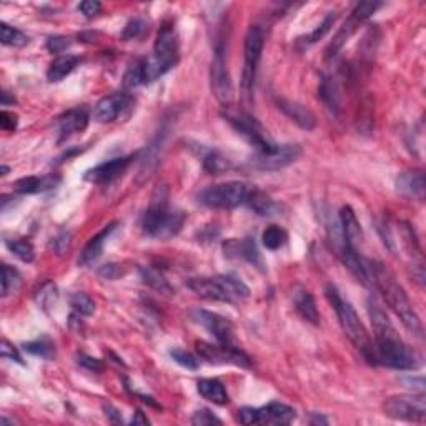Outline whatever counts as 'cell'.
<instances>
[{
	"label": "cell",
	"mask_w": 426,
	"mask_h": 426,
	"mask_svg": "<svg viewBox=\"0 0 426 426\" xmlns=\"http://www.w3.org/2000/svg\"><path fill=\"white\" fill-rule=\"evenodd\" d=\"M368 313L375 331V362L393 370L409 371L420 368V356L400 338L390 318L375 298H368Z\"/></svg>",
	"instance_id": "6da1fadb"
},
{
	"label": "cell",
	"mask_w": 426,
	"mask_h": 426,
	"mask_svg": "<svg viewBox=\"0 0 426 426\" xmlns=\"http://www.w3.org/2000/svg\"><path fill=\"white\" fill-rule=\"evenodd\" d=\"M367 268L371 285H375V288L382 293L388 308L401 320V323H403L413 335H416L418 338H423V323H421L420 317H418L415 308H413L411 302H409L403 286L396 281L395 275H393L383 263H380V261L368 260Z\"/></svg>",
	"instance_id": "7a4b0ae2"
},
{
	"label": "cell",
	"mask_w": 426,
	"mask_h": 426,
	"mask_svg": "<svg viewBox=\"0 0 426 426\" xmlns=\"http://www.w3.org/2000/svg\"><path fill=\"white\" fill-rule=\"evenodd\" d=\"M185 215L180 210H172L169 207V195L167 188L160 187L155 190L149 210L145 212L142 220L143 232L149 237L160 240H169L182 230Z\"/></svg>",
	"instance_id": "3957f363"
},
{
	"label": "cell",
	"mask_w": 426,
	"mask_h": 426,
	"mask_svg": "<svg viewBox=\"0 0 426 426\" xmlns=\"http://www.w3.org/2000/svg\"><path fill=\"white\" fill-rule=\"evenodd\" d=\"M180 60V42L174 22H163L154 45V55L143 60V84H151L172 71Z\"/></svg>",
	"instance_id": "277c9868"
},
{
	"label": "cell",
	"mask_w": 426,
	"mask_h": 426,
	"mask_svg": "<svg viewBox=\"0 0 426 426\" xmlns=\"http://www.w3.org/2000/svg\"><path fill=\"white\" fill-rule=\"evenodd\" d=\"M325 293H326V298H328V302L331 303V306H333L335 311H337L340 325H342V328L343 331H345L346 337L350 338V342L353 343V345L356 346V350L363 355V358L367 360L368 363L376 364L375 350H373L370 335H368L367 328H364L362 320H360L358 315H356L355 308L351 306V303H348L333 285L326 286Z\"/></svg>",
	"instance_id": "5b68a950"
},
{
	"label": "cell",
	"mask_w": 426,
	"mask_h": 426,
	"mask_svg": "<svg viewBox=\"0 0 426 426\" xmlns=\"http://www.w3.org/2000/svg\"><path fill=\"white\" fill-rule=\"evenodd\" d=\"M252 190L243 182H227L220 185H213L205 188L198 195V202L208 208L215 210H233L247 202V196Z\"/></svg>",
	"instance_id": "8992f818"
},
{
	"label": "cell",
	"mask_w": 426,
	"mask_h": 426,
	"mask_svg": "<svg viewBox=\"0 0 426 426\" xmlns=\"http://www.w3.org/2000/svg\"><path fill=\"white\" fill-rule=\"evenodd\" d=\"M265 47V30L263 27L250 26L245 35V55H243V72H241V89L247 95H252L255 89L258 65H260L261 53Z\"/></svg>",
	"instance_id": "52a82bcc"
},
{
	"label": "cell",
	"mask_w": 426,
	"mask_h": 426,
	"mask_svg": "<svg viewBox=\"0 0 426 426\" xmlns=\"http://www.w3.org/2000/svg\"><path fill=\"white\" fill-rule=\"evenodd\" d=\"M223 115L228 120V124L239 132V135H241V137L255 149L257 154H265V151H270L277 147L275 143L268 138L263 127L258 124L257 118L248 115V113L232 112V110H228Z\"/></svg>",
	"instance_id": "ba28073f"
},
{
	"label": "cell",
	"mask_w": 426,
	"mask_h": 426,
	"mask_svg": "<svg viewBox=\"0 0 426 426\" xmlns=\"http://www.w3.org/2000/svg\"><path fill=\"white\" fill-rule=\"evenodd\" d=\"M383 408L385 415L393 418V420L415 421V423H423L426 420V400L423 393L391 396L385 401Z\"/></svg>",
	"instance_id": "9c48e42d"
},
{
	"label": "cell",
	"mask_w": 426,
	"mask_h": 426,
	"mask_svg": "<svg viewBox=\"0 0 426 426\" xmlns=\"http://www.w3.org/2000/svg\"><path fill=\"white\" fill-rule=\"evenodd\" d=\"M210 82L212 92L216 97V100L225 106L230 105L233 100V87L227 67V59H225L223 42L216 44L215 47V55H213L210 67Z\"/></svg>",
	"instance_id": "30bf717a"
},
{
	"label": "cell",
	"mask_w": 426,
	"mask_h": 426,
	"mask_svg": "<svg viewBox=\"0 0 426 426\" xmlns=\"http://www.w3.org/2000/svg\"><path fill=\"white\" fill-rule=\"evenodd\" d=\"M300 155V145H277L275 149L265 151V154H257L255 151V155L250 158L248 165L253 167L255 170L275 172L292 165L293 162H297Z\"/></svg>",
	"instance_id": "8fae6325"
},
{
	"label": "cell",
	"mask_w": 426,
	"mask_h": 426,
	"mask_svg": "<svg viewBox=\"0 0 426 426\" xmlns=\"http://www.w3.org/2000/svg\"><path fill=\"white\" fill-rule=\"evenodd\" d=\"M196 353L210 363H232L241 368H250L248 355H245L240 348L235 345H210V343H196Z\"/></svg>",
	"instance_id": "7c38bea8"
},
{
	"label": "cell",
	"mask_w": 426,
	"mask_h": 426,
	"mask_svg": "<svg viewBox=\"0 0 426 426\" xmlns=\"http://www.w3.org/2000/svg\"><path fill=\"white\" fill-rule=\"evenodd\" d=\"M135 104L133 97L129 93H112V95L104 97L93 109V118L98 124H110L132 110Z\"/></svg>",
	"instance_id": "4fadbf2b"
},
{
	"label": "cell",
	"mask_w": 426,
	"mask_h": 426,
	"mask_svg": "<svg viewBox=\"0 0 426 426\" xmlns=\"http://www.w3.org/2000/svg\"><path fill=\"white\" fill-rule=\"evenodd\" d=\"M192 318L198 325H202L205 330L210 331L220 345H233V340H235V337H233V325L228 318L207 310H194L192 311Z\"/></svg>",
	"instance_id": "5bb4252c"
},
{
	"label": "cell",
	"mask_w": 426,
	"mask_h": 426,
	"mask_svg": "<svg viewBox=\"0 0 426 426\" xmlns=\"http://www.w3.org/2000/svg\"><path fill=\"white\" fill-rule=\"evenodd\" d=\"M187 286L192 292L198 295V297L205 298V300L235 303L230 292L227 290V285H225L223 275H219L215 278H190V280L187 281Z\"/></svg>",
	"instance_id": "9a60e30c"
},
{
	"label": "cell",
	"mask_w": 426,
	"mask_h": 426,
	"mask_svg": "<svg viewBox=\"0 0 426 426\" xmlns=\"http://www.w3.org/2000/svg\"><path fill=\"white\" fill-rule=\"evenodd\" d=\"M90 120V112L87 106H77V109L67 110L57 118V129L60 133V142L67 140L72 135L84 132Z\"/></svg>",
	"instance_id": "2e32d148"
},
{
	"label": "cell",
	"mask_w": 426,
	"mask_h": 426,
	"mask_svg": "<svg viewBox=\"0 0 426 426\" xmlns=\"http://www.w3.org/2000/svg\"><path fill=\"white\" fill-rule=\"evenodd\" d=\"M133 157H120V158H113L110 162H104L100 165L93 167L92 170H89L85 174V180L92 183H110L113 180L120 177L124 172L129 169V165L132 163Z\"/></svg>",
	"instance_id": "e0dca14e"
},
{
	"label": "cell",
	"mask_w": 426,
	"mask_h": 426,
	"mask_svg": "<svg viewBox=\"0 0 426 426\" xmlns=\"http://www.w3.org/2000/svg\"><path fill=\"white\" fill-rule=\"evenodd\" d=\"M396 190H398V194L407 196V198L423 202L426 194L425 174L421 170L403 172L396 178Z\"/></svg>",
	"instance_id": "ac0fdd59"
},
{
	"label": "cell",
	"mask_w": 426,
	"mask_h": 426,
	"mask_svg": "<svg viewBox=\"0 0 426 426\" xmlns=\"http://www.w3.org/2000/svg\"><path fill=\"white\" fill-rule=\"evenodd\" d=\"M277 106L290 120L300 127V129L313 130L315 127H317V118H315L313 112H311L310 109H306L305 105L288 100V98H277Z\"/></svg>",
	"instance_id": "d6986e66"
},
{
	"label": "cell",
	"mask_w": 426,
	"mask_h": 426,
	"mask_svg": "<svg viewBox=\"0 0 426 426\" xmlns=\"http://www.w3.org/2000/svg\"><path fill=\"white\" fill-rule=\"evenodd\" d=\"M223 252L225 257L228 258H243V260H247L248 263L258 266V268H261V257L260 253H258L257 243L253 239H245V240H227L223 243Z\"/></svg>",
	"instance_id": "ffe728a7"
},
{
	"label": "cell",
	"mask_w": 426,
	"mask_h": 426,
	"mask_svg": "<svg viewBox=\"0 0 426 426\" xmlns=\"http://www.w3.org/2000/svg\"><path fill=\"white\" fill-rule=\"evenodd\" d=\"M295 420V409L284 403H270L257 408V425H288Z\"/></svg>",
	"instance_id": "44dd1931"
},
{
	"label": "cell",
	"mask_w": 426,
	"mask_h": 426,
	"mask_svg": "<svg viewBox=\"0 0 426 426\" xmlns=\"http://www.w3.org/2000/svg\"><path fill=\"white\" fill-rule=\"evenodd\" d=\"M117 227H118L117 222L109 223L104 230L98 232L93 239H90L89 243L85 245V248L82 250L79 263L87 266V265H92L93 261H97L98 258H100L102 252H104V245L106 243V240H109V237L115 232Z\"/></svg>",
	"instance_id": "7402d4cb"
},
{
	"label": "cell",
	"mask_w": 426,
	"mask_h": 426,
	"mask_svg": "<svg viewBox=\"0 0 426 426\" xmlns=\"http://www.w3.org/2000/svg\"><path fill=\"white\" fill-rule=\"evenodd\" d=\"M60 183L59 175H44V177H26L14 183V190L19 194H40L55 188Z\"/></svg>",
	"instance_id": "603a6c76"
},
{
	"label": "cell",
	"mask_w": 426,
	"mask_h": 426,
	"mask_svg": "<svg viewBox=\"0 0 426 426\" xmlns=\"http://www.w3.org/2000/svg\"><path fill=\"white\" fill-rule=\"evenodd\" d=\"M338 223L340 228H342L343 237H345L346 243L356 248V243L362 240V228H360L358 220H356L353 208L348 207V205L342 207V210L338 213Z\"/></svg>",
	"instance_id": "cb8c5ba5"
},
{
	"label": "cell",
	"mask_w": 426,
	"mask_h": 426,
	"mask_svg": "<svg viewBox=\"0 0 426 426\" xmlns=\"http://www.w3.org/2000/svg\"><path fill=\"white\" fill-rule=\"evenodd\" d=\"M293 305L297 313L300 315L303 320L311 323V325H318L320 323V313L317 308V303H315L313 295H311L308 290L298 288L297 292L293 293Z\"/></svg>",
	"instance_id": "d4e9b609"
},
{
	"label": "cell",
	"mask_w": 426,
	"mask_h": 426,
	"mask_svg": "<svg viewBox=\"0 0 426 426\" xmlns=\"http://www.w3.org/2000/svg\"><path fill=\"white\" fill-rule=\"evenodd\" d=\"M360 24H362V20H360L356 15L351 14L350 19L346 20L345 24H343V27L340 28L337 32V35H335L333 42L328 45V48H326V59H335V57L338 55V52L342 50L343 45L348 42V39H350L351 35L355 34L356 28L360 27Z\"/></svg>",
	"instance_id": "484cf974"
},
{
	"label": "cell",
	"mask_w": 426,
	"mask_h": 426,
	"mask_svg": "<svg viewBox=\"0 0 426 426\" xmlns=\"http://www.w3.org/2000/svg\"><path fill=\"white\" fill-rule=\"evenodd\" d=\"M196 390L205 400L212 401L215 405H227L228 403V393L225 390L223 383L215 378H203L196 383Z\"/></svg>",
	"instance_id": "4316f807"
},
{
	"label": "cell",
	"mask_w": 426,
	"mask_h": 426,
	"mask_svg": "<svg viewBox=\"0 0 426 426\" xmlns=\"http://www.w3.org/2000/svg\"><path fill=\"white\" fill-rule=\"evenodd\" d=\"M80 64V59L75 55H60L50 64L47 71V79L48 82H60L65 77L71 75L75 71L77 65Z\"/></svg>",
	"instance_id": "83f0119b"
},
{
	"label": "cell",
	"mask_w": 426,
	"mask_h": 426,
	"mask_svg": "<svg viewBox=\"0 0 426 426\" xmlns=\"http://www.w3.org/2000/svg\"><path fill=\"white\" fill-rule=\"evenodd\" d=\"M318 95L322 98L323 104L326 105V109L330 112H333L335 115H338L340 109H342V102H340V92L337 84L331 77H322V82H320L318 87Z\"/></svg>",
	"instance_id": "f1b7e54d"
},
{
	"label": "cell",
	"mask_w": 426,
	"mask_h": 426,
	"mask_svg": "<svg viewBox=\"0 0 426 426\" xmlns=\"http://www.w3.org/2000/svg\"><path fill=\"white\" fill-rule=\"evenodd\" d=\"M245 203H247L253 212L261 216L275 215V212L278 208L277 203L273 202V200L270 198L265 192L258 190V188H252V190H250V194L247 196V202Z\"/></svg>",
	"instance_id": "f546056e"
},
{
	"label": "cell",
	"mask_w": 426,
	"mask_h": 426,
	"mask_svg": "<svg viewBox=\"0 0 426 426\" xmlns=\"http://www.w3.org/2000/svg\"><path fill=\"white\" fill-rule=\"evenodd\" d=\"M0 42L9 47H26L30 39L19 28L9 26V24H0Z\"/></svg>",
	"instance_id": "4dcf8cb0"
},
{
	"label": "cell",
	"mask_w": 426,
	"mask_h": 426,
	"mask_svg": "<svg viewBox=\"0 0 426 426\" xmlns=\"http://www.w3.org/2000/svg\"><path fill=\"white\" fill-rule=\"evenodd\" d=\"M140 275H142L143 284L151 286L154 290H158V292L169 293V295L174 292V288L170 286L169 280H165V277H163L158 270L151 268V266H147V268H140Z\"/></svg>",
	"instance_id": "1f68e13d"
},
{
	"label": "cell",
	"mask_w": 426,
	"mask_h": 426,
	"mask_svg": "<svg viewBox=\"0 0 426 426\" xmlns=\"http://www.w3.org/2000/svg\"><path fill=\"white\" fill-rule=\"evenodd\" d=\"M288 240V233H286L284 228L277 227V225H272L263 232L261 235V241L268 250H278L281 248Z\"/></svg>",
	"instance_id": "d6a6232c"
},
{
	"label": "cell",
	"mask_w": 426,
	"mask_h": 426,
	"mask_svg": "<svg viewBox=\"0 0 426 426\" xmlns=\"http://www.w3.org/2000/svg\"><path fill=\"white\" fill-rule=\"evenodd\" d=\"M7 247H9L10 252L14 253L17 258H20L22 261H27V263L34 261V257H35L34 245H32L28 240L26 239L7 240Z\"/></svg>",
	"instance_id": "836d02e7"
},
{
	"label": "cell",
	"mask_w": 426,
	"mask_h": 426,
	"mask_svg": "<svg viewBox=\"0 0 426 426\" xmlns=\"http://www.w3.org/2000/svg\"><path fill=\"white\" fill-rule=\"evenodd\" d=\"M20 281H22V278H20V273L17 270L14 268V266L3 263L2 265V295L3 297H7V295H10L12 292H15V290L19 288Z\"/></svg>",
	"instance_id": "e575fe53"
},
{
	"label": "cell",
	"mask_w": 426,
	"mask_h": 426,
	"mask_svg": "<svg viewBox=\"0 0 426 426\" xmlns=\"http://www.w3.org/2000/svg\"><path fill=\"white\" fill-rule=\"evenodd\" d=\"M57 298H59V292H57V286L53 281H47L40 286L39 292L35 293V300L39 303V306H42L44 310H48L52 305H55Z\"/></svg>",
	"instance_id": "d590c367"
},
{
	"label": "cell",
	"mask_w": 426,
	"mask_h": 426,
	"mask_svg": "<svg viewBox=\"0 0 426 426\" xmlns=\"http://www.w3.org/2000/svg\"><path fill=\"white\" fill-rule=\"evenodd\" d=\"M203 169L208 174H222V172L230 169V162L219 151H210L203 158Z\"/></svg>",
	"instance_id": "8d00e7d4"
},
{
	"label": "cell",
	"mask_w": 426,
	"mask_h": 426,
	"mask_svg": "<svg viewBox=\"0 0 426 426\" xmlns=\"http://www.w3.org/2000/svg\"><path fill=\"white\" fill-rule=\"evenodd\" d=\"M71 305L77 313L84 315V317H90V315L95 311V303H93V300L89 297L87 293H82V292L73 293L71 297Z\"/></svg>",
	"instance_id": "74e56055"
},
{
	"label": "cell",
	"mask_w": 426,
	"mask_h": 426,
	"mask_svg": "<svg viewBox=\"0 0 426 426\" xmlns=\"http://www.w3.org/2000/svg\"><path fill=\"white\" fill-rule=\"evenodd\" d=\"M24 350H26L27 353L40 356V358L45 360H50L55 356V348H53L52 343L47 342V340H37V342L26 343V345H24Z\"/></svg>",
	"instance_id": "f35d334b"
},
{
	"label": "cell",
	"mask_w": 426,
	"mask_h": 426,
	"mask_svg": "<svg viewBox=\"0 0 426 426\" xmlns=\"http://www.w3.org/2000/svg\"><path fill=\"white\" fill-rule=\"evenodd\" d=\"M138 85H143V60H137L127 68L124 75V87L135 89Z\"/></svg>",
	"instance_id": "ab89813d"
},
{
	"label": "cell",
	"mask_w": 426,
	"mask_h": 426,
	"mask_svg": "<svg viewBox=\"0 0 426 426\" xmlns=\"http://www.w3.org/2000/svg\"><path fill=\"white\" fill-rule=\"evenodd\" d=\"M147 28H149V24H147V20H143L140 17H135L125 26L124 32H122V39H124V40L140 39V37H143V34L147 32Z\"/></svg>",
	"instance_id": "60d3db41"
},
{
	"label": "cell",
	"mask_w": 426,
	"mask_h": 426,
	"mask_svg": "<svg viewBox=\"0 0 426 426\" xmlns=\"http://www.w3.org/2000/svg\"><path fill=\"white\" fill-rule=\"evenodd\" d=\"M335 20H337V14H335V12H330V14L325 17V20H323V22L320 24V26L308 35V39L305 40V44L311 45V44H317L318 40H322L323 37L328 34L330 28L333 27Z\"/></svg>",
	"instance_id": "b9f144b4"
},
{
	"label": "cell",
	"mask_w": 426,
	"mask_h": 426,
	"mask_svg": "<svg viewBox=\"0 0 426 426\" xmlns=\"http://www.w3.org/2000/svg\"><path fill=\"white\" fill-rule=\"evenodd\" d=\"M170 356H172V358H174L175 363H178L180 367L187 368V370H196V368L200 367L198 360H196L192 353H188V351L172 350L170 351Z\"/></svg>",
	"instance_id": "7bdbcfd3"
},
{
	"label": "cell",
	"mask_w": 426,
	"mask_h": 426,
	"mask_svg": "<svg viewBox=\"0 0 426 426\" xmlns=\"http://www.w3.org/2000/svg\"><path fill=\"white\" fill-rule=\"evenodd\" d=\"M192 425H195V426L222 425V420L213 415L210 409H198V411L192 416Z\"/></svg>",
	"instance_id": "ee69618b"
},
{
	"label": "cell",
	"mask_w": 426,
	"mask_h": 426,
	"mask_svg": "<svg viewBox=\"0 0 426 426\" xmlns=\"http://www.w3.org/2000/svg\"><path fill=\"white\" fill-rule=\"evenodd\" d=\"M382 6L383 3H380V2H362L355 7L351 14L356 15V17L362 20V22H364V20L370 19L371 15L375 14V12L378 10Z\"/></svg>",
	"instance_id": "f6af8a7d"
},
{
	"label": "cell",
	"mask_w": 426,
	"mask_h": 426,
	"mask_svg": "<svg viewBox=\"0 0 426 426\" xmlns=\"http://www.w3.org/2000/svg\"><path fill=\"white\" fill-rule=\"evenodd\" d=\"M71 239H72V235L68 232L59 233L55 239H52L50 247L53 248V252H55L57 255H64V253L71 248V241H72Z\"/></svg>",
	"instance_id": "bcb514c9"
},
{
	"label": "cell",
	"mask_w": 426,
	"mask_h": 426,
	"mask_svg": "<svg viewBox=\"0 0 426 426\" xmlns=\"http://www.w3.org/2000/svg\"><path fill=\"white\" fill-rule=\"evenodd\" d=\"M71 45H72L71 39H67V37H62V35H55L47 40V50L52 53H62L67 50Z\"/></svg>",
	"instance_id": "7dc6e473"
},
{
	"label": "cell",
	"mask_w": 426,
	"mask_h": 426,
	"mask_svg": "<svg viewBox=\"0 0 426 426\" xmlns=\"http://www.w3.org/2000/svg\"><path fill=\"white\" fill-rule=\"evenodd\" d=\"M79 12L85 19H93L102 12V3L97 0H84L79 3Z\"/></svg>",
	"instance_id": "c3c4849f"
},
{
	"label": "cell",
	"mask_w": 426,
	"mask_h": 426,
	"mask_svg": "<svg viewBox=\"0 0 426 426\" xmlns=\"http://www.w3.org/2000/svg\"><path fill=\"white\" fill-rule=\"evenodd\" d=\"M77 363H79L82 368H85V370L93 371V373H100L102 370H104V363H102L98 358H93V356L77 355Z\"/></svg>",
	"instance_id": "681fc988"
},
{
	"label": "cell",
	"mask_w": 426,
	"mask_h": 426,
	"mask_svg": "<svg viewBox=\"0 0 426 426\" xmlns=\"http://www.w3.org/2000/svg\"><path fill=\"white\" fill-rule=\"evenodd\" d=\"M0 353H2V358L10 360V362H15V363H20V364H26V363H24L22 356H20V353L17 351V348H15L14 345H10L7 340H2V345H0Z\"/></svg>",
	"instance_id": "f907efd6"
},
{
	"label": "cell",
	"mask_w": 426,
	"mask_h": 426,
	"mask_svg": "<svg viewBox=\"0 0 426 426\" xmlns=\"http://www.w3.org/2000/svg\"><path fill=\"white\" fill-rule=\"evenodd\" d=\"M19 125V117L15 115L14 112H7V110H2L0 113V127L6 132H14Z\"/></svg>",
	"instance_id": "816d5d0a"
},
{
	"label": "cell",
	"mask_w": 426,
	"mask_h": 426,
	"mask_svg": "<svg viewBox=\"0 0 426 426\" xmlns=\"http://www.w3.org/2000/svg\"><path fill=\"white\" fill-rule=\"evenodd\" d=\"M100 273L102 277L106 278V280H117V278L124 277V268H122L120 265H115V263H109L105 266H102L100 268Z\"/></svg>",
	"instance_id": "f5cc1de1"
},
{
	"label": "cell",
	"mask_w": 426,
	"mask_h": 426,
	"mask_svg": "<svg viewBox=\"0 0 426 426\" xmlns=\"http://www.w3.org/2000/svg\"><path fill=\"white\" fill-rule=\"evenodd\" d=\"M239 421L241 425H257V408H241L239 411Z\"/></svg>",
	"instance_id": "db71d44e"
},
{
	"label": "cell",
	"mask_w": 426,
	"mask_h": 426,
	"mask_svg": "<svg viewBox=\"0 0 426 426\" xmlns=\"http://www.w3.org/2000/svg\"><path fill=\"white\" fill-rule=\"evenodd\" d=\"M105 415L109 416L113 423H122V416H120V413H118V409L110 407V405H106L105 407Z\"/></svg>",
	"instance_id": "11a10c76"
},
{
	"label": "cell",
	"mask_w": 426,
	"mask_h": 426,
	"mask_svg": "<svg viewBox=\"0 0 426 426\" xmlns=\"http://www.w3.org/2000/svg\"><path fill=\"white\" fill-rule=\"evenodd\" d=\"M149 423H150L149 418L143 416V413H142V411H137V413H135V418L132 420V425H149Z\"/></svg>",
	"instance_id": "9f6ffc18"
},
{
	"label": "cell",
	"mask_w": 426,
	"mask_h": 426,
	"mask_svg": "<svg viewBox=\"0 0 426 426\" xmlns=\"http://www.w3.org/2000/svg\"><path fill=\"white\" fill-rule=\"evenodd\" d=\"M9 104H15V98L9 95V92H6L3 90L2 92V106H7Z\"/></svg>",
	"instance_id": "6f0895ef"
},
{
	"label": "cell",
	"mask_w": 426,
	"mask_h": 426,
	"mask_svg": "<svg viewBox=\"0 0 426 426\" xmlns=\"http://www.w3.org/2000/svg\"><path fill=\"white\" fill-rule=\"evenodd\" d=\"M9 170H10L9 167H6V165H3V167H2V175H7V172H9Z\"/></svg>",
	"instance_id": "680465c9"
}]
</instances>
